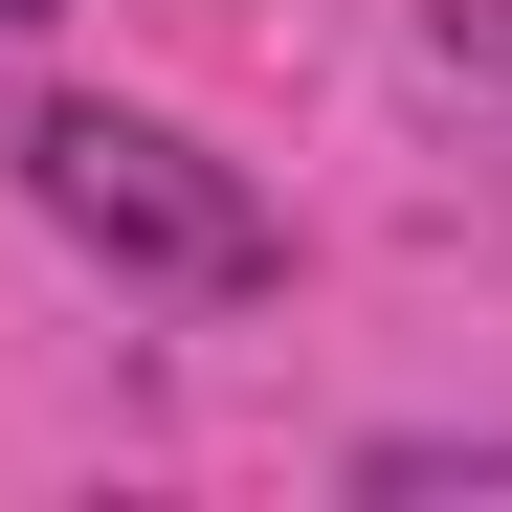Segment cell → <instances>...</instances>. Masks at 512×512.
Wrapping results in <instances>:
<instances>
[{
    "instance_id": "obj_1",
    "label": "cell",
    "mask_w": 512,
    "mask_h": 512,
    "mask_svg": "<svg viewBox=\"0 0 512 512\" xmlns=\"http://www.w3.org/2000/svg\"><path fill=\"white\" fill-rule=\"evenodd\" d=\"M0 156H23V201L90 245L112 290H179V312H245V290H290V223L245 156H201L179 112H112V90H23L0 112Z\"/></svg>"
},
{
    "instance_id": "obj_2",
    "label": "cell",
    "mask_w": 512,
    "mask_h": 512,
    "mask_svg": "<svg viewBox=\"0 0 512 512\" xmlns=\"http://www.w3.org/2000/svg\"><path fill=\"white\" fill-rule=\"evenodd\" d=\"M379 512H512V446H357Z\"/></svg>"
},
{
    "instance_id": "obj_3",
    "label": "cell",
    "mask_w": 512,
    "mask_h": 512,
    "mask_svg": "<svg viewBox=\"0 0 512 512\" xmlns=\"http://www.w3.org/2000/svg\"><path fill=\"white\" fill-rule=\"evenodd\" d=\"M446 45H468V67H512V0H446Z\"/></svg>"
},
{
    "instance_id": "obj_4",
    "label": "cell",
    "mask_w": 512,
    "mask_h": 512,
    "mask_svg": "<svg viewBox=\"0 0 512 512\" xmlns=\"http://www.w3.org/2000/svg\"><path fill=\"white\" fill-rule=\"evenodd\" d=\"M0 23H45V0H0Z\"/></svg>"
}]
</instances>
